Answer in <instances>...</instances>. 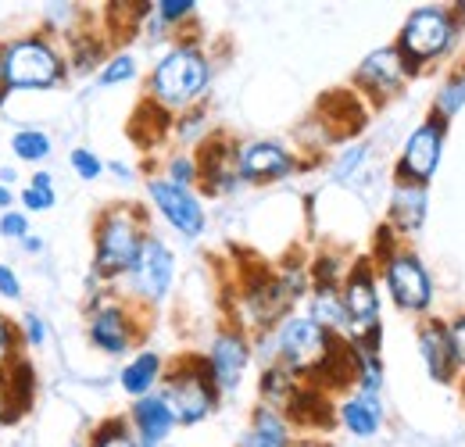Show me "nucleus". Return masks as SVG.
<instances>
[{"label": "nucleus", "mask_w": 465, "mask_h": 447, "mask_svg": "<svg viewBox=\"0 0 465 447\" xmlns=\"http://www.w3.org/2000/svg\"><path fill=\"white\" fill-rule=\"evenodd\" d=\"M147 219L136 204H118L108 208L97 229H94V273L101 280H118L129 276L143 243H147Z\"/></svg>", "instance_id": "obj_1"}, {"label": "nucleus", "mask_w": 465, "mask_h": 447, "mask_svg": "<svg viewBox=\"0 0 465 447\" xmlns=\"http://www.w3.org/2000/svg\"><path fill=\"white\" fill-rule=\"evenodd\" d=\"M208 79H212V65H208L204 51L197 44H179L154 65L147 90H151V101L158 108L179 112V108H190L204 97Z\"/></svg>", "instance_id": "obj_2"}, {"label": "nucleus", "mask_w": 465, "mask_h": 447, "mask_svg": "<svg viewBox=\"0 0 465 447\" xmlns=\"http://www.w3.org/2000/svg\"><path fill=\"white\" fill-rule=\"evenodd\" d=\"M219 393L223 391H219V383L212 376L208 358L186 354V358H179V362H173L165 369V380H162V393L158 397L169 404L175 422L193 426V422H201V419H208L215 412Z\"/></svg>", "instance_id": "obj_3"}, {"label": "nucleus", "mask_w": 465, "mask_h": 447, "mask_svg": "<svg viewBox=\"0 0 465 447\" xmlns=\"http://www.w3.org/2000/svg\"><path fill=\"white\" fill-rule=\"evenodd\" d=\"M455 29H459V22H455L451 11H444V7H415L405 18L401 36L394 44V51L405 61L408 75L422 72L430 61L448 55V47L455 40Z\"/></svg>", "instance_id": "obj_4"}, {"label": "nucleus", "mask_w": 465, "mask_h": 447, "mask_svg": "<svg viewBox=\"0 0 465 447\" xmlns=\"http://www.w3.org/2000/svg\"><path fill=\"white\" fill-rule=\"evenodd\" d=\"M7 90H54L64 79V57L44 36H18L4 44Z\"/></svg>", "instance_id": "obj_5"}, {"label": "nucleus", "mask_w": 465, "mask_h": 447, "mask_svg": "<svg viewBox=\"0 0 465 447\" xmlns=\"http://www.w3.org/2000/svg\"><path fill=\"white\" fill-rule=\"evenodd\" d=\"M337 340H341V336L322 330L312 315L287 319V323L280 326V333H276V358H280L276 365H283L293 376L312 380V376L326 365V358L333 354Z\"/></svg>", "instance_id": "obj_6"}, {"label": "nucleus", "mask_w": 465, "mask_h": 447, "mask_svg": "<svg viewBox=\"0 0 465 447\" xmlns=\"http://www.w3.org/2000/svg\"><path fill=\"white\" fill-rule=\"evenodd\" d=\"M383 283H387V293L394 297V304L401 312L411 315H422L430 312L433 304V283L426 265L411 254V251H383Z\"/></svg>", "instance_id": "obj_7"}, {"label": "nucleus", "mask_w": 465, "mask_h": 447, "mask_svg": "<svg viewBox=\"0 0 465 447\" xmlns=\"http://www.w3.org/2000/svg\"><path fill=\"white\" fill-rule=\"evenodd\" d=\"M444 136H448V122L437 112H430V118L408 136L401 162L394 168V183H422L437 172L440 165V151H444Z\"/></svg>", "instance_id": "obj_8"}, {"label": "nucleus", "mask_w": 465, "mask_h": 447, "mask_svg": "<svg viewBox=\"0 0 465 447\" xmlns=\"http://www.w3.org/2000/svg\"><path fill=\"white\" fill-rule=\"evenodd\" d=\"M341 297L348 308L351 336L380 330V286H376V273L369 258H358L348 269V276L341 283Z\"/></svg>", "instance_id": "obj_9"}, {"label": "nucleus", "mask_w": 465, "mask_h": 447, "mask_svg": "<svg viewBox=\"0 0 465 447\" xmlns=\"http://www.w3.org/2000/svg\"><path fill=\"white\" fill-rule=\"evenodd\" d=\"M173 280H175L173 251H169L158 236H147V243H143V251H140V258H136V265H133V273H129L133 293H136L140 301H147V304H158V301H165V293L173 290Z\"/></svg>", "instance_id": "obj_10"}, {"label": "nucleus", "mask_w": 465, "mask_h": 447, "mask_svg": "<svg viewBox=\"0 0 465 447\" xmlns=\"http://www.w3.org/2000/svg\"><path fill=\"white\" fill-rule=\"evenodd\" d=\"M147 194H151L154 208L162 212V219L173 229H179L183 236L197 240L204 233V208L190 190L175 186L169 179H147Z\"/></svg>", "instance_id": "obj_11"}, {"label": "nucleus", "mask_w": 465, "mask_h": 447, "mask_svg": "<svg viewBox=\"0 0 465 447\" xmlns=\"http://www.w3.org/2000/svg\"><path fill=\"white\" fill-rule=\"evenodd\" d=\"M405 83H408V68L394 47L372 51V55L358 65V72H354V86L365 90L372 101H391V97H398V94L405 90Z\"/></svg>", "instance_id": "obj_12"}, {"label": "nucleus", "mask_w": 465, "mask_h": 447, "mask_svg": "<svg viewBox=\"0 0 465 447\" xmlns=\"http://www.w3.org/2000/svg\"><path fill=\"white\" fill-rule=\"evenodd\" d=\"M236 172L243 183H280L297 172V158L283 144H272V140H254V144H243L240 154H236Z\"/></svg>", "instance_id": "obj_13"}, {"label": "nucleus", "mask_w": 465, "mask_h": 447, "mask_svg": "<svg viewBox=\"0 0 465 447\" xmlns=\"http://www.w3.org/2000/svg\"><path fill=\"white\" fill-rule=\"evenodd\" d=\"M236 154H240V147L232 144L230 136H223V133L201 144V154H197V179L204 183L208 194H230L232 186L240 183Z\"/></svg>", "instance_id": "obj_14"}, {"label": "nucleus", "mask_w": 465, "mask_h": 447, "mask_svg": "<svg viewBox=\"0 0 465 447\" xmlns=\"http://www.w3.org/2000/svg\"><path fill=\"white\" fill-rule=\"evenodd\" d=\"M208 365H212V376L219 383V391L230 393L240 387L243 372H247V362H251V343L240 330H223V333L212 340V351L204 354Z\"/></svg>", "instance_id": "obj_15"}, {"label": "nucleus", "mask_w": 465, "mask_h": 447, "mask_svg": "<svg viewBox=\"0 0 465 447\" xmlns=\"http://www.w3.org/2000/svg\"><path fill=\"white\" fill-rule=\"evenodd\" d=\"M90 340L104 354H125L136 343V326H133L129 308H122L118 301H104L101 308H94L90 312Z\"/></svg>", "instance_id": "obj_16"}, {"label": "nucleus", "mask_w": 465, "mask_h": 447, "mask_svg": "<svg viewBox=\"0 0 465 447\" xmlns=\"http://www.w3.org/2000/svg\"><path fill=\"white\" fill-rule=\"evenodd\" d=\"M419 354H422V365L430 372L433 383H455L459 376V362H455V351H451V336L448 326L430 319L419 326Z\"/></svg>", "instance_id": "obj_17"}, {"label": "nucleus", "mask_w": 465, "mask_h": 447, "mask_svg": "<svg viewBox=\"0 0 465 447\" xmlns=\"http://www.w3.org/2000/svg\"><path fill=\"white\" fill-rule=\"evenodd\" d=\"M133 426H136V441L140 447H158L169 433H173L175 419L169 412V404L158 397V393H147L133 404Z\"/></svg>", "instance_id": "obj_18"}, {"label": "nucleus", "mask_w": 465, "mask_h": 447, "mask_svg": "<svg viewBox=\"0 0 465 447\" xmlns=\"http://www.w3.org/2000/svg\"><path fill=\"white\" fill-rule=\"evenodd\" d=\"M426 186L422 183H394V194H391V225L398 233H419L422 223H426Z\"/></svg>", "instance_id": "obj_19"}, {"label": "nucleus", "mask_w": 465, "mask_h": 447, "mask_svg": "<svg viewBox=\"0 0 465 447\" xmlns=\"http://www.w3.org/2000/svg\"><path fill=\"white\" fill-rule=\"evenodd\" d=\"M341 422L348 426L354 437H376L383 426V404L376 393H354L341 404Z\"/></svg>", "instance_id": "obj_20"}, {"label": "nucleus", "mask_w": 465, "mask_h": 447, "mask_svg": "<svg viewBox=\"0 0 465 447\" xmlns=\"http://www.w3.org/2000/svg\"><path fill=\"white\" fill-rule=\"evenodd\" d=\"M165 376V362H162V354H154V351H140L125 369H122V376H118V383H122V391L129 393V397H147V393L154 391V383Z\"/></svg>", "instance_id": "obj_21"}, {"label": "nucleus", "mask_w": 465, "mask_h": 447, "mask_svg": "<svg viewBox=\"0 0 465 447\" xmlns=\"http://www.w3.org/2000/svg\"><path fill=\"white\" fill-rule=\"evenodd\" d=\"M240 447H291V430H287V419L272 408H258L254 419H251V430L243 433Z\"/></svg>", "instance_id": "obj_22"}, {"label": "nucleus", "mask_w": 465, "mask_h": 447, "mask_svg": "<svg viewBox=\"0 0 465 447\" xmlns=\"http://www.w3.org/2000/svg\"><path fill=\"white\" fill-rule=\"evenodd\" d=\"M312 319L330 333H351L348 308L341 297V286H319L312 297Z\"/></svg>", "instance_id": "obj_23"}, {"label": "nucleus", "mask_w": 465, "mask_h": 447, "mask_svg": "<svg viewBox=\"0 0 465 447\" xmlns=\"http://www.w3.org/2000/svg\"><path fill=\"white\" fill-rule=\"evenodd\" d=\"M11 151L18 162H44L51 154V136L44 129H18L11 136Z\"/></svg>", "instance_id": "obj_24"}, {"label": "nucleus", "mask_w": 465, "mask_h": 447, "mask_svg": "<svg viewBox=\"0 0 465 447\" xmlns=\"http://www.w3.org/2000/svg\"><path fill=\"white\" fill-rule=\"evenodd\" d=\"M465 104V72H455L444 86H440V94H437V104H433V112L440 114L444 122H451L455 114L462 112Z\"/></svg>", "instance_id": "obj_25"}, {"label": "nucleus", "mask_w": 465, "mask_h": 447, "mask_svg": "<svg viewBox=\"0 0 465 447\" xmlns=\"http://www.w3.org/2000/svg\"><path fill=\"white\" fill-rule=\"evenodd\" d=\"M90 447H140V441L133 437V430L125 426V419H108L97 426Z\"/></svg>", "instance_id": "obj_26"}, {"label": "nucleus", "mask_w": 465, "mask_h": 447, "mask_svg": "<svg viewBox=\"0 0 465 447\" xmlns=\"http://www.w3.org/2000/svg\"><path fill=\"white\" fill-rule=\"evenodd\" d=\"M101 57H104V47H101L94 36H75V47H72V72L86 75V72H94V68L101 65Z\"/></svg>", "instance_id": "obj_27"}, {"label": "nucleus", "mask_w": 465, "mask_h": 447, "mask_svg": "<svg viewBox=\"0 0 465 447\" xmlns=\"http://www.w3.org/2000/svg\"><path fill=\"white\" fill-rule=\"evenodd\" d=\"M136 75V57L133 55H115L104 61V68H101V75H97V83L101 86H118V83H129Z\"/></svg>", "instance_id": "obj_28"}, {"label": "nucleus", "mask_w": 465, "mask_h": 447, "mask_svg": "<svg viewBox=\"0 0 465 447\" xmlns=\"http://www.w3.org/2000/svg\"><path fill=\"white\" fill-rule=\"evenodd\" d=\"M18 343H22V333H18V326H11L4 315H0V376H4V369L18 358Z\"/></svg>", "instance_id": "obj_29"}, {"label": "nucleus", "mask_w": 465, "mask_h": 447, "mask_svg": "<svg viewBox=\"0 0 465 447\" xmlns=\"http://www.w3.org/2000/svg\"><path fill=\"white\" fill-rule=\"evenodd\" d=\"M165 179L175 183V186H183V190H190V183H197V158H193V154H179V158H173Z\"/></svg>", "instance_id": "obj_30"}, {"label": "nucleus", "mask_w": 465, "mask_h": 447, "mask_svg": "<svg viewBox=\"0 0 465 447\" xmlns=\"http://www.w3.org/2000/svg\"><path fill=\"white\" fill-rule=\"evenodd\" d=\"M68 162L79 172V179H86V183H90V179H101V172H104V162H101L94 151H86V147H75Z\"/></svg>", "instance_id": "obj_31"}, {"label": "nucleus", "mask_w": 465, "mask_h": 447, "mask_svg": "<svg viewBox=\"0 0 465 447\" xmlns=\"http://www.w3.org/2000/svg\"><path fill=\"white\" fill-rule=\"evenodd\" d=\"M193 0H162V4H154V15H158V22L162 25H175V22H183V18H190L193 15Z\"/></svg>", "instance_id": "obj_32"}, {"label": "nucleus", "mask_w": 465, "mask_h": 447, "mask_svg": "<svg viewBox=\"0 0 465 447\" xmlns=\"http://www.w3.org/2000/svg\"><path fill=\"white\" fill-rule=\"evenodd\" d=\"M54 201H58V197H54V186H33V183H29V186L22 190V204H25L29 212H51Z\"/></svg>", "instance_id": "obj_33"}, {"label": "nucleus", "mask_w": 465, "mask_h": 447, "mask_svg": "<svg viewBox=\"0 0 465 447\" xmlns=\"http://www.w3.org/2000/svg\"><path fill=\"white\" fill-rule=\"evenodd\" d=\"M0 236L7 240H25L29 236V219L22 212H4L0 215Z\"/></svg>", "instance_id": "obj_34"}, {"label": "nucleus", "mask_w": 465, "mask_h": 447, "mask_svg": "<svg viewBox=\"0 0 465 447\" xmlns=\"http://www.w3.org/2000/svg\"><path fill=\"white\" fill-rule=\"evenodd\" d=\"M44 340H47V326H44V319H40V315H25V319H22V343L40 347Z\"/></svg>", "instance_id": "obj_35"}, {"label": "nucleus", "mask_w": 465, "mask_h": 447, "mask_svg": "<svg viewBox=\"0 0 465 447\" xmlns=\"http://www.w3.org/2000/svg\"><path fill=\"white\" fill-rule=\"evenodd\" d=\"M365 154H369V147H361V144H358V147H351V151H344V158L333 165V175H337V179H348L351 172L365 162Z\"/></svg>", "instance_id": "obj_36"}, {"label": "nucleus", "mask_w": 465, "mask_h": 447, "mask_svg": "<svg viewBox=\"0 0 465 447\" xmlns=\"http://www.w3.org/2000/svg\"><path fill=\"white\" fill-rule=\"evenodd\" d=\"M448 336H451V351H455L459 369H465V315H459V319L448 326Z\"/></svg>", "instance_id": "obj_37"}, {"label": "nucleus", "mask_w": 465, "mask_h": 447, "mask_svg": "<svg viewBox=\"0 0 465 447\" xmlns=\"http://www.w3.org/2000/svg\"><path fill=\"white\" fill-rule=\"evenodd\" d=\"M0 297H7V301L22 297V280L11 273V265H0Z\"/></svg>", "instance_id": "obj_38"}, {"label": "nucleus", "mask_w": 465, "mask_h": 447, "mask_svg": "<svg viewBox=\"0 0 465 447\" xmlns=\"http://www.w3.org/2000/svg\"><path fill=\"white\" fill-rule=\"evenodd\" d=\"M201 118H204L201 112L183 114V118H179V136H190V133H197V129H201Z\"/></svg>", "instance_id": "obj_39"}, {"label": "nucleus", "mask_w": 465, "mask_h": 447, "mask_svg": "<svg viewBox=\"0 0 465 447\" xmlns=\"http://www.w3.org/2000/svg\"><path fill=\"white\" fill-rule=\"evenodd\" d=\"M7 94H11V90H7V72H4V44H0V104L7 101Z\"/></svg>", "instance_id": "obj_40"}, {"label": "nucleus", "mask_w": 465, "mask_h": 447, "mask_svg": "<svg viewBox=\"0 0 465 447\" xmlns=\"http://www.w3.org/2000/svg\"><path fill=\"white\" fill-rule=\"evenodd\" d=\"M11 201H15L11 186H4V183H0V208H7V212H11Z\"/></svg>", "instance_id": "obj_41"}, {"label": "nucleus", "mask_w": 465, "mask_h": 447, "mask_svg": "<svg viewBox=\"0 0 465 447\" xmlns=\"http://www.w3.org/2000/svg\"><path fill=\"white\" fill-rule=\"evenodd\" d=\"M22 247H25V251H44V240H36V236L29 233V236L22 240Z\"/></svg>", "instance_id": "obj_42"}, {"label": "nucleus", "mask_w": 465, "mask_h": 447, "mask_svg": "<svg viewBox=\"0 0 465 447\" xmlns=\"http://www.w3.org/2000/svg\"><path fill=\"white\" fill-rule=\"evenodd\" d=\"M51 179H54L51 172H36V175H33V186H51Z\"/></svg>", "instance_id": "obj_43"}, {"label": "nucleus", "mask_w": 465, "mask_h": 447, "mask_svg": "<svg viewBox=\"0 0 465 447\" xmlns=\"http://www.w3.org/2000/svg\"><path fill=\"white\" fill-rule=\"evenodd\" d=\"M462 391H465V387H462Z\"/></svg>", "instance_id": "obj_44"}]
</instances>
